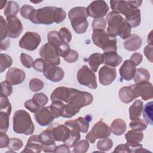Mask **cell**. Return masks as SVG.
Instances as JSON below:
<instances>
[{
	"label": "cell",
	"mask_w": 153,
	"mask_h": 153,
	"mask_svg": "<svg viewBox=\"0 0 153 153\" xmlns=\"http://www.w3.org/2000/svg\"><path fill=\"white\" fill-rule=\"evenodd\" d=\"M50 99L51 101L59 100L65 103L61 117L69 118L78 114L81 108L91 104L93 96L87 91H82L73 88L59 87L53 91Z\"/></svg>",
	"instance_id": "cell-1"
},
{
	"label": "cell",
	"mask_w": 153,
	"mask_h": 153,
	"mask_svg": "<svg viewBox=\"0 0 153 153\" xmlns=\"http://www.w3.org/2000/svg\"><path fill=\"white\" fill-rule=\"evenodd\" d=\"M66 13L60 7H45L33 10L29 16V20L34 24L51 25L60 23L66 18Z\"/></svg>",
	"instance_id": "cell-2"
},
{
	"label": "cell",
	"mask_w": 153,
	"mask_h": 153,
	"mask_svg": "<svg viewBox=\"0 0 153 153\" xmlns=\"http://www.w3.org/2000/svg\"><path fill=\"white\" fill-rule=\"evenodd\" d=\"M108 24L107 33L112 38L120 36L121 39H126L131 35V26L127 21L120 13L112 11L106 16Z\"/></svg>",
	"instance_id": "cell-3"
},
{
	"label": "cell",
	"mask_w": 153,
	"mask_h": 153,
	"mask_svg": "<svg viewBox=\"0 0 153 153\" xmlns=\"http://www.w3.org/2000/svg\"><path fill=\"white\" fill-rule=\"evenodd\" d=\"M110 5L112 11L125 16V19L131 27H136L139 26L141 22L140 11L138 8L131 5L128 1H111Z\"/></svg>",
	"instance_id": "cell-4"
},
{
	"label": "cell",
	"mask_w": 153,
	"mask_h": 153,
	"mask_svg": "<svg viewBox=\"0 0 153 153\" xmlns=\"http://www.w3.org/2000/svg\"><path fill=\"white\" fill-rule=\"evenodd\" d=\"M13 123V128L16 133L30 135L35 130V126L30 114L25 110L20 109L14 112Z\"/></svg>",
	"instance_id": "cell-5"
},
{
	"label": "cell",
	"mask_w": 153,
	"mask_h": 153,
	"mask_svg": "<svg viewBox=\"0 0 153 153\" xmlns=\"http://www.w3.org/2000/svg\"><path fill=\"white\" fill-rule=\"evenodd\" d=\"M88 17L87 8L84 7H76L69 10L68 17L73 29L76 33L82 34L86 32L88 26L87 20Z\"/></svg>",
	"instance_id": "cell-6"
},
{
	"label": "cell",
	"mask_w": 153,
	"mask_h": 153,
	"mask_svg": "<svg viewBox=\"0 0 153 153\" xmlns=\"http://www.w3.org/2000/svg\"><path fill=\"white\" fill-rule=\"evenodd\" d=\"M91 38L93 44L102 48L104 53L117 50L116 38L109 36L105 30H94Z\"/></svg>",
	"instance_id": "cell-7"
},
{
	"label": "cell",
	"mask_w": 153,
	"mask_h": 153,
	"mask_svg": "<svg viewBox=\"0 0 153 153\" xmlns=\"http://www.w3.org/2000/svg\"><path fill=\"white\" fill-rule=\"evenodd\" d=\"M111 133L110 127L102 120H100L94 124L91 130L87 134L85 139L88 142L94 143L97 139L108 137L111 135Z\"/></svg>",
	"instance_id": "cell-8"
},
{
	"label": "cell",
	"mask_w": 153,
	"mask_h": 153,
	"mask_svg": "<svg viewBox=\"0 0 153 153\" xmlns=\"http://www.w3.org/2000/svg\"><path fill=\"white\" fill-rule=\"evenodd\" d=\"M77 80L81 85H85L89 88L96 89L97 87L95 74L87 65H83L78 70Z\"/></svg>",
	"instance_id": "cell-9"
},
{
	"label": "cell",
	"mask_w": 153,
	"mask_h": 153,
	"mask_svg": "<svg viewBox=\"0 0 153 153\" xmlns=\"http://www.w3.org/2000/svg\"><path fill=\"white\" fill-rule=\"evenodd\" d=\"M48 42L53 45L57 50L59 56L63 58L65 57L71 50L69 44L63 42L59 33V32L52 30L48 32L47 35Z\"/></svg>",
	"instance_id": "cell-10"
},
{
	"label": "cell",
	"mask_w": 153,
	"mask_h": 153,
	"mask_svg": "<svg viewBox=\"0 0 153 153\" xmlns=\"http://www.w3.org/2000/svg\"><path fill=\"white\" fill-rule=\"evenodd\" d=\"M40 35L35 32H26L20 39L19 45L23 49L28 51L35 50L41 43Z\"/></svg>",
	"instance_id": "cell-11"
},
{
	"label": "cell",
	"mask_w": 153,
	"mask_h": 153,
	"mask_svg": "<svg viewBox=\"0 0 153 153\" xmlns=\"http://www.w3.org/2000/svg\"><path fill=\"white\" fill-rule=\"evenodd\" d=\"M39 56L47 63L59 65L60 63V56L57 48L49 42L42 45L39 50Z\"/></svg>",
	"instance_id": "cell-12"
},
{
	"label": "cell",
	"mask_w": 153,
	"mask_h": 153,
	"mask_svg": "<svg viewBox=\"0 0 153 153\" xmlns=\"http://www.w3.org/2000/svg\"><path fill=\"white\" fill-rule=\"evenodd\" d=\"M109 9L107 3L102 0L93 1L87 8L88 16L94 19L103 17L106 14Z\"/></svg>",
	"instance_id": "cell-13"
},
{
	"label": "cell",
	"mask_w": 153,
	"mask_h": 153,
	"mask_svg": "<svg viewBox=\"0 0 153 153\" xmlns=\"http://www.w3.org/2000/svg\"><path fill=\"white\" fill-rule=\"evenodd\" d=\"M7 23V36L11 38H17L23 31V25L16 16L6 17Z\"/></svg>",
	"instance_id": "cell-14"
},
{
	"label": "cell",
	"mask_w": 153,
	"mask_h": 153,
	"mask_svg": "<svg viewBox=\"0 0 153 153\" xmlns=\"http://www.w3.org/2000/svg\"><path fill=\"white\" fill-rule=\"evenodd\" d=\"M91 116L87 115L85 117H79L73 120H69L65 123V125L70 129L75 130L79 132L86 133L89 128V123L91 121Z\"/></svg>",
	"instance_id": "cell-15"
},
{
	"label": "cell",
	"mask_w": 153,
	"mask_h": 153,
	"mask_svg": "<svg viewBox=\"0 0 153 153\" xmlns=\"http://www.w3.org/2000/svg\"><path fill=\"white\" fill-rule=\"evenodd\" d=\"M44 76L53 82H57L62 81L65 76L63 70L53 64L47 63L46 68L44 72Z\"/></svg>",
	"instance_id": "cell-16"
},
{
	"label": "cell",
	"mask_w": 153,
	"mask_h": 153,
	"mask_svg": "<svg viewBox=\"0 0 153 153\" xmlns=\"http://www.w3.org/2000/svg\"><path fill=\"white\" fill-rule=\"evenodd\" d=\"M117 76V71L114 68L103 66L99 71V79L101 84L108 85L112 83Z\"/></svg>",
	"instance_id": "cell-17"
},
{
	"label": "cell",
	"mask_w": 153,
	"mask_h": 153,
	"mask_svg": "<svg viewBox=\"0 0 153 153\" xmlns=\"http://www.w3.org/2000/svg\"><path fill=\"white\" fill-rule=\"evenodd\" d=\"M25 72L17 68H11L5 75V81L11 85L22 84L25 79Z\"/></svg>",
	"instance_id": "cell-18"
},
{
	"label": "cell",
	"mask_w": 153,
	"mask_h": 153,
	"mask_svg": "<svg viewBox=\"0 0 153 153\" xmlns=\"http://www.w3.org/2000/svg\"><path fill=\"white\" fill-rule=\"evenodd\" d=\"M35 119L39 126H47L51 124L54 118L48 107L42 106L35 113Z\"/></svg>",
	"instance_id": "cell-19"
},
{
	"label": "cell",
	"mask_w": 153,
	"mask_h": 153,
	"mask_svg": "<svg viewBox=\"0 0 153 153\" xmlns=\"http://www.w3.org/2000/svg\"><path fill=\"white\" fill-rule=\"evenodd\" d=\"M54 141H65L69 135L71 129L66 125L54 124L50 126Z\"/></svg>",
	"instance_id": "cell-20"
},
{
	"label": "cell",
	"mask_w": 153,
	"mask_h": 153,
	"mask_svg": "<svg viewBox=\"0 0 153 153\" xmlns=\"http://www.w3.org/2000/svg\"><path fill=\"white\" fill-rule=\"evenodd\" d=\"M133 85L138 97L140 96L142 100H147L152 98V84L151 82H142Z\"/></svg>",
	"instance_id": "cell-21"
},
{
	"label": "cell",
	"mask_w": 153,
	"mask_h": 153,
	"mask_svg": "<svg viewBox=\"0 0 153 153\" xmlns=\"http://www.w3.org/2000/svg\"><path fill=\"white\" fill-rule=\"evenodd\" d=\"M136 66L130 60H126L119 69L121 80L130 81L133 79L136 72Z\"/></svg>",
	"instance_id": "cell-22"
},
{
	"label": "cell",
	"mask_w": 153,
	"mask_h": 153,
	"mask_svg": "<svg viewBox=\"0 0 153 153\" xmlns=\"http://www.w3.org/2000/svg\"><path fill=\"white\" fill-rule=\"evenodd\" d=\"M119 98L124 103H129L138 97L134 85L121 87L118 91Z\"/></svg>",
	"instance_id": "cell-23"
},
{
	"label": "cell",
	"mask_w": 153,
	"mask_h": 153,
	"mask_svg": "<svg viewBox=\"0 0 153 153\" xmlns=\"http://www.w3.org/2000/svg\"><path fill=\"white\" fill-rule=\"evenodd\" d=\"M42 150V144L39 135L31 136L27 141V144L22 152H41Z\"/></svg>",
	"instance_id": "cell-24"
},
{
	"label": "cell",
	"mask_w": 153,
	"mask_h": 153,
	"mask_svg": "<svg viewBox=\"0 0 153 153\" xmlns=\"http://www.w3.org/2000/svg\"><path fill=\"white\" fill-rule=\"evenodd\" d=\"M103 63L109 67H117L123 62V58L118 54L117 51L105 52L102 54Z\"/></svg>",
	"instance_id": "cell-25"
},
{
	"label": "cell",
	"mask_w": 153,
	"mask_h": 153,
	"mask_svg": "<svg viewBox=\"0 0 153 153\" xmlns=\"http://www.w3.org/2000/svg\"><path fill=\"white\" fill-rule=\"evenodd\" d=\"M142 44V40L137 34H132L123 42V45L128 51H135L139 50Z\"/></svg>",
	"instance_id": "cell-26"
},
{
	"label": "cell",
	"mask_w": 153,
	"mask_h": 153,
	"mask_svg": "<svg viewBox=\"0 0 153 153\" xmlns=\"http://www.w3.org/2000/svg\"><path fill=\"white\" fill-rule=\"evenodd\" d=\"M143 102L140 100H135L130 106L128 109L129 118L130 120H134L139 118L143 110Z\"/></svg>",
	"instance_id": "cell-27"
},
{
	"label": "cell",
	"mask_w": 153,
	"mask_h": 153,
	"mask_svg": "<svg viewBox=\"0 0 153 153\" xmlns=\"http://www.w3.org/2000/svg\"><path fill=\"white\" fill-rule=\"evenodd\" d=\"M126 123L121 118L115 119L111 123V131L116 136H121L124 133L126 130Z\"/></svg>",
	"instance_id": "cell-28"
},
{
	"label": "cell",
	"mask_w": 153,
	"mask_h": 153,
	"mask_svg": "<svg viewBox=\"0 0 153 153\" xmlns=\"http://www.w3.org/2000/svg\"><path fill=\"white\" fill-rule=\"evenodd\" d=\"M87 61L88 62L91 69L94 72H96L99 66L103 63L102 54L98 53H95L91 54Z\"/></svg>",
	"instance_id": "cell-29"
},
{
	"label": "cell",
	"mask_w": 153,
	"mask_h": 153,
	"mask_svg": "<svg viewBox=\"0 0 153 153\" xmlns=\"http://www.w3.org/2000/svg\"><path fill=\"white\" fill-rule=\"evenodd\" d=\"M125 138L127 143H138L142 140L143 138V134L142 131L131 130L126 133L125 134Z\"/></svg>",
	"instance_id": "cell-30"
},
{
	"label": "cell",
	"mask_w": 153,
	"mask_h": 153,
	"mask_svg": "<svg viewBox=\"0 0 153 153\" xmlns=\"http://www.w3.org/2000/svg\"><path fill=\"white\" fill-rule=\"evenodd\" d=\"M65 107V103L61 101H52L50 106H48L50 111L54 118H59L62 116Z\"/></svg>",
	"instance_id": "cell-31"
},
{
	"label": "cell",
	"mask_w": 153,
	"mask_h": 153,
	"mask_svg": "<svg viewBox=\"0 0 153 153\" xmlns=\"http://www.w3.org/2000/svg\"><path fill=\"white\" fill-rule=\"evenodd\" d=\"M150 79V74L149 71L142 68L136 69L134 76L133 78L135 83H139L142 82L149 81Z\"/></svg>",
	"instance_id": "cell-32"
},
{
	"label": "cell",
	"mask_w": 153,
	"mask_h": 153,
	"mask_svg": "<svg viewBox=\"0 0 153 153\" xmlns=\"http://www.w3.org/2000/svg\"><path fill=\"white\" fill-rule=\"evenodd\" d=\"M153 103L151 101L145 104L143 108V117L146 124L152 125Z\"/></svg>",
	"instance_id": "cell-33"
},
{
	"label": "cell",
	"mask_w": 153,
	"mask_h": 153,
	"mask_svg": "<svg viewBox=\"0 0 153 153\" xmlns=\"http://www.w3.org/2000/svg\"><path fill=\"white\" fill-rule=\"evenodd\" d=\"M19 11V6L18 4L14 1H7L6 7H5L4 13L6 17L16 16Z\"/></svg>",
	"instance_id": "cell-34"
},
{
	"label": "cell",
	"mask_w": 153,
	"mask_h": 153,
	"mask_svg": "<svg viewBox=\"0 0 153 153\" xmlns=\"http://www.w3.org/2000/svg\"><path fill=\"white\" fill-rule=\"evenodd\" d=\"M79 133L80 132L75 130L71 129L69 136L65 141H63L64 144H66L69 147H74L75 144L80 139L81 136Z\"/></svg>",
	"instance_id": "cell-35"
},
{
	"label": "cell",
	"mask_w": 153,
	"mask_h": 153,
	"mask_svg": "<svg viewBox=\"0 0 153 153\" xmlns=\"http://www.w3.org/2000/svg\"><path fill=\"white\" fill-rule=\"evenodd\" d=\"M10 114L0 111V131L6 133L9 127V117Z\"/></svg>",
	"instance_id": "cell-36"
},
{
	"label": "cell",
	"mask_w": 153,
	"mask_h": 153,
	"mask_svg": "<svg viewBox=\"0 0 153 153\" xmlns=\"http://www.w3.org/2000/svg\"><path fill=\"white\" fill-rule=\"evenodd\" d=\"M13 63V59L11 56L7 54L1 53L0 54V72H3L7 68H10Z\"/></svg>",
	"instance_id": "cell-37"
},
{
	"label": "cell",
	"mask_w": 153,
	"mask_h": 153,
	"mask_svg": "<svg viewBox=\"0 0 153 153\" xmlns=\"http://www.w3.org/2000/svg\"><path fill=\"white\" fill-rule=\"evenodd\" d=\"M113 146L112 140L108 138H102L97 143V148L101 151H108L112 148Z\"/></svg>",
	"instance_id": "cell-38"
},
{
	"label": "cell",
	"mask_w": 153,
	"mask_h": 153,
	"mask_svg": "<svg viewBox=\"0 0 153 153\" xmlns=\"http://www.w3.org/2000/svg\"><path fill=\"white\" fill-rule=\"evenodd\" d=\"M89 148V143L87 140L77 142L74 146V152L75 153H85Z\"/></svg>",
	"instance_id": "cell-39"
},
{
	"label": "cell",
	"mask_w": 153,
	"mask_h": 153,
	"mask_svg": "<svg viewBox=\"0 0 153 153\" xmlns=\"http://www.w3.org/2000/svg\"><path fill=\"white\" fill-rule=\"evenodd\" d=\"M130 127L132 130H134L143 131L146 128L147 124L143 120L139 118L132 120L130 123Z\"/></svg>",
	"instance_id": "cell-40"
},
{
	"label": "cell",
	"mask_w": 153,
	"mask_h": 153,
	"mask_svg": "<svg viewBox=\"0 0 153 153\" xmlns=\"http://www.w3.org/2000/svg\"><path fill=\"white\" fill-rule=\"evenodd\" d=\"M44 82L38 78H32L29 81V88L33 92H37L44 88Z\"/></svg>",
	"instance_id": "cell-41"
},
{
	"label": "cell",
	"mask_w": 153,
	"mask_h": 153,
	"mask_svg": "<svg viewBox=\"0 0 153 153\" xmlns=\"http://www.w3.org/2000/svg\"><path fill=\"white\" fill-rule=\"evenodd\" d=\"M0 111L6 112L8 114H11V105L7 97V96L1 94V101H0Z\"/></svg>",
	"instance_id": "cell-42"
},
{
	"label": "cell",
	"mask_w": 153,
	"mask_h": 153,
	"mask_svg": "<svg viewBox=\"0 0 153 153\" xmlns=\"http://www.w3.org/2000/svg\"><path fill=\"white\" fill-rule=\"evenodd\" d=\"M47 65V62L44 59L42 58H39L33 61L32 67L34 69L39 72H44L46 68Z\"/></svg>",
	"instance_id": "cell-43"
},
{
	"label": "cell",
	"mask_w": 153,
	"mask_h": 153,
	"mask_svg": "<svg viewBox=\"0 0 153 153\" xmlns=\"http://www.w3.org/2000/svg\"><path fill=\"white\" fill-rule=\"evenodd\" d=\"M32 99L41 106H44L48 102V98L46 94L43 93H38L35 94Z\"/></svg>",
	"instance_id": "cell-44"
},
{
	"label": "cell",
	"mask_w": 153,
	"mask_h": 153,
	"mask_svg": "<svg viewBox=\"0 0 153 153\" xmlns=\"http://www.w3.org/2000/svg\"><path fill=\"white\" fill-rule=\"evenodd\" d=\"M106 27V21L105 18L94 19L92 22L93 30H105Z\"/></svg>",
	"instance_id": "cell-45"
},
{
	"label": "cell",
	"mask_w": 153,
	"mask_h": 153,
	"mask_svg": "<svg viewBox=\"0 0 153 153\" xmlns=\"http://www.w3.org/2000/svg\"><path fill=\"white\" fill-rule=\"evenodd\" d=\"M23 143L22 140L18 138H10L7 148L13 151H17L22 148Z\"/></svg>",
	"instance_id": "cell-46"
},
{
	"label": "cell",
	"mask_w": 153,
	"mask_h": 153,
	"mask_svg": "<svg viewBox=\"0 0 153 153\" xmlns=\"http://www.w3.org/2000/svg\"><path fill=\"white\" fill-rule=\"evenodd\" d=\"M59 35L62 39V40L68 44L71 42L72 36L71 31L67 27H62L59 31Z\"/></svg>",
	"instance_id": "cell-47"
},
{
	"label": "cell",
	"mask_w": 153,
	"mask_h": 153,
	"mask_svg": "<svg viewBox=\"0 0 153 153\" xmlns=\"http://www.w3.org/2000/svg\"><path fill=\"white\" fill-rule=\"evenodd\" d=\"M20 60L22 64L27 69H30L32 66L33 62L32 57L27 54L22 53L20 56Z\"/></svg>",
	"instance_id": "cell-48"
},
{
	"label": "cell",
	"mask_w": 153,
	"mask_h": 153,
	"mask_svg": "<svg viewBox=\"0 0 153 153\" xmlns=\"http://www.w3.org/2000/svg\"><path fill=\"white\" fill-rule=\"evenodd\" d=\"M25 108L33 113H36L41 107L33 99H29L25 102Z\"/></svg>",
	"instance_id": "cell-49"
},
{
	"label": "cell",
	"mask_w": 153,
	"mask_h": 153,
	"mask_svg": "<svg viewBox=\"0 0 153 153\" xmlns=\"http://www.w3.org/2000/svg\"><path fill=\"white\" fill-rule=\"evenodd\" d=\"M0 27H1V41L6 39L7 36V23L3 16H0Z\"/></svg>",
	"instance_id": "cell-50"
},
{
	"label": "cell",
	"mask_w": 153,
	"mask_h": 153,
	"mask_svg": "<svg viewBox=\"0 0 153 153\" xmlns=\"http://www.w3.org/2000/svg\"><path fill=\"white\" fill-rule=\"evenodd\" d=\"M79 57V54L78 52L74 50H71L69 53L63 57V59L69 63H74L78 60Z\"/></svg>",
	"instance_id": "cell-51"
},
{
	"label": "cell",
	"mask_w": 153,
	"mask_h": 153,
	"mask_svg": "<svg viewBox=\"0 0 153 153\" xmlns=\"http://www.w3.org/2000/svg\"><path fill=\"white\" fill-rule=\"evenodd\" d=\"M1 94L5 95L6 96H9L13 92V87L6 81L1 82Z\"/></svg>",
	"instance_id": "cell-52"
},
{
	"label": "cell",
	"mask_w": 153,
	"mask_h": 153,
	"mask_svg": "<svg viewBox=\"0 0 153 153\" xmlns=\"http://www.w3.org/2000/svg\"><path fill=\"white\" fill-rule=\"evenodd\" d=\"M34 10L35 8L32 6L25 4L21 7L20 10V13L22 17L25 19H28L30 14Z\"/></svg>",
	"instance_id": "cell-53"
},
{
	"label": "cell",
	"mask_w": 153,
	"mask_h": 153,
	"mask_svg": "<svg viewBox=\"0 0 153 153\" xmlns=\"http://www.w3.org/2000/svg\"><path fill=\"white\" fill-rule=\"evenodd\" d=\"M56 148L55 141L50 140L42 143V150L45 152H53Z\"/></svg>",
	"instance_id": "cell-54"
},
{
	"label": "cell",
	"mask_w": 153,
	"mask_h": 153,
	"mask_svg": "<svg viewBox=\"0 0 153 153\" xmlns=\"http://www.w3.org/2000/svg\"><path fill=\"white\" fill-rule=\"evenodd\" d=\"M5 133H6L0 132V148L7 147L9 144L10 139Z\"/></svg>",
	"instance_id": "cell-55"
},
{
	"label": "cell",
	"mask_w": 153,
	"mask_h": 153,
	"mask_svg": "<svg viewBox=\"0 0 153 153\" xmlns=\"http://www.w3.org/2000/svg\"><path fill=\"white\" fill-rule=\"evenodd\" d=\"M144 54L146 56L147 60L151 62L152 63V59H153V55H152V45H146L143 50Z\"/></svg>",
	"instance_id": "cell-56"
},
{
	"label": "cell",
	"mask_w": 153,
	"mask_h": 153,
	"mask_svg": "<svg viewBox=\"0 0 153 153\" xmlns=\"http://www.w3.org/2000/svg\"><path fill=\"white\" fill-rule=\"evenodd\" d=\"M130 60L132 62H133L135 66H136L139 64H140V63L142 62L143 60V56L141 54L139 53H134L131 56Z\"/></svg>",
	"instance_id": "cell-57"
},
{
	"label": "cell",
	"mask_w": 153,
	"mask_h": 153,
	"mask_svg": "<svg viewBox=\"0 0 153 153\" xmlns=\"http://www.w3.org/2000/svg\"><path fill=\"white\" fill-rule=\"evenodd\" d=\"M114 152H131L130 150L129 149L128 146L126 143V144H120L118 145V146H116L115 149L113 151Z\"/></svg>",
	"instance_id": "cell-58"
},
{
	"label": "cell",
	"mask_w": 153,
	"mask_h": 153,
	"mask_svg": "<svg viewBox=\"0 0 153 153\" xmlns=\"http://www.w3.org/2000/svg\"><path fill=\"white\" fill-rule=\"evenodd\" d=\"M69 147L66 145V144L60 145L58 146H56V149L54 151V152H65V153H69L70 149L69 148Z\"/></svg>",
	"instance_id": "cell-59"
},
{
	"label": "cell",
	"mask_w": 153,
	"mask_h": 153,
	"mask_svg": "<svg viewBox=\"0 0 153 153\" xmlns=\"http://www.w3.org/2000/svg\"><path fill=\"white\" fill-rule=\"evenodd\" d=\"M10 45V41L9 39H6L5 40L1 42V50H6Z\"/></svg>",
	"instance_id": "cell-60"
},
{
	"label": "cell",
	"mask_w": 153,
	"mask_h": 153,
	"mask_svg": "<svg viewBox=\"0 0 153 153\" xmlns=\"http://www.w3.org/2000/svg\"><path fill=\"white\" fill-rule=\"evenodd\" d=\"M128 2L136 8L139 7L142 3V1H128Z\"/></svg>",
	"instance_id": "cell-61"
},
{
	"label": "cell",
	"mask_w": 153,
	"mask_h": 153,
	"mask_svg": "<svg viewBox=\"0 0 153 153\" xmlns=\"http://www.w3.org/2000/svg\"><path fill=\"white\" fill-rule=\"evenodd\" d=\"M152 31L151 30L149 35H148V38H147V42L148 43V45H152Z\"/></svg>",
	"instance_id": "cell-62"
},
{
	"label": "cell",
	"mask_w": 153,
	"mask_h": 153,
	"mask_svg": "<svg viewBox=\"0 0 153 153\" xmlns=\"http://www.w3.org/2000/svg\"><path fill=\"white\" fill-rule=\"evenodd\" d=\"M6 3H7V1H0V9L1 10H2L5 5H5Z\"/></svg>",
	"instance_id": "cell-63"
}]
</instances>
